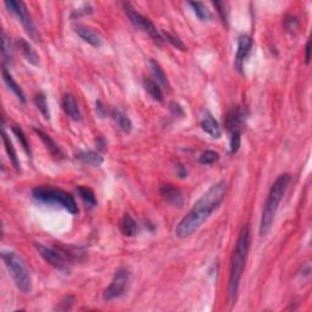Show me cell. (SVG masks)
<instances>
[{"instance_id":"2e32d148","label":"cell","mask_w":312,"mask_h":312,"mask_svg":"<svg viewBox=\"0 0 312 312\" xmlns=\"http://www.w3.org/2000/svg\"><path fill=\"white\" fill-rule=\"evenodd\" d=\"M16 44H17V47L20 48V50H21L22 55H24L25 59L27 60L28 62L32 63V65H34V66L39 65L38 54H37V51L34 50L33 48H32V45L27 42V40L24 39V38H19L17 39Z\"/></svg>"},{"instance_id":"1f68e13d","label":"cell","mask_w":312,"mask_h":312,"mask_svg":"<svg viewBox=\"0 0 312 312\" xmlns=\"http://www.w3.org/2000/svg\"><path fill=\"white\" fill-rule=\"evenodd\" d=\"M73 302H74L73 296H71V295L65 296L61 300V301H60V304H59V306H57V308H59V310H63V311L70 310V308L72 307V305H73Z\"/></svg>"},{"instance_id":"3957f363","label":"cell","mask_w":312,"mask_h":312,"mask_svg":"<svg viewBox=\"0 0 312 312\" xmlns=\"http://www.w3.org/2000/svg\"><path fill=\"white\" fill-rule=\"evenodd\" d=\"M290 181L291 176L289 173H283V175L278 176V178L274 181L272 187H271L267 199L265 201L264 209H262L261 221H260V236L261 237L267 236L272 228L274 216H276L283 196L287 192Z\"/></svg>"},{"instance_id":"7c38bea8","label":"cell","mask_w":312,"mask_h":312,"mask_svg":"<svg viewBox=\"0 0 312 312\" xmlns=\"http://www.w3.org/2000/svg\"><path fill=\"white\" fill-rule=\"evenodd\" d=\"M73 31L76 32L78 36L85 40L86 43H88V44L93 45V47L95 48L102 45V43H103L102 37H100L97 32L91 30V28L86 27V26H82V25H74Z\"/></svg>"},{"instance_id":"e0dca14e","label":"cell","mask_w":312,"mask_h":312,"mask_svg":"<svg viewBox=\"0 0 312 312\" xmlns=\"http://www.w3.org/2000/svg\"><path fill=\"white\" fill-rule=\"evenodd\" d=\"M34 132L39 135V138L42 139L43 143H44V145L47 146L48 151L50 152L54 158H59V159L63 158V152L61 151V149H60V146L57 145L53 139H51L50 135H48L44 131H42V129H38V128H34Z\"/></svg>"},{"instance_id":"8992f818","label":"cell","mask_w":312,"mask_h":312,"mask_svg":"<svg viewBox=\"0 0 312 312\" xmlns=\"http://www.w3.org/2000/svg\"><path fill=\"white\" fill-rule=\"evenodd\" d=\"M131 277L132 274L128 267H126V266L118 267L114 274V277H112L109 287L104 290L103 299L106 300V301H110V300H114L116 299V297L122 296L129 287Z\"/></svg>"},{"instance_id":"603a6c76","label":"cell","mask_w":312,"mask_h":312,"mask_svg":"<svg viewBox=\"0 0 312 312\" xmlns=\"http://www.w3.org/2000/svg\"><path fill=\"white\" fill-rule=\"evenodd\" d=\"M112 117H114L116 125L120 127V129H122L123 132L129 133L132 131V121L129 120V117L127 116L123 111L121 110H114L112 111Z\"/></svg>"},{"instance_id":"d6986e66","label":"cell","mask_w":312,"mask_h":312,"mask_svg":"<svg viewBox=\"0 0 312 312\" xmlns=\"http://www.w3.org/2000/svg\"><path fill=\"white\" fill-rule=\"evenodd\" d=\"M120 228L121 232L126 237H134L135 234L138 233V230H139L138 223L129 213H125V215H123L122 219H121Z\"/></svg>"},{"instance_id":"4fadbf2b","label":"cell","mask_w":312,"mask_h":312,"mask_svg":"<svg viewBox=\"0 0 312 312\" xmlns=\"http://www.w3.org/2000/svg\"><path fill=\"white\" fill-rule=\"evenodd\" d=\"M61 105H62L63 111H65V114L67 115L71 120L81 121L82 115H81L80 108H78V104L76 102V99H74L73 95L72 94L63 95L62 100H61Z\"/></svg>"},{"instance_id":"83f0119b","label":"cell","mask_w":312,"mask_h":312,"mask_svg":"<svg viewBox=\"0 0 312 312\" xmlns=\"http://www.w3.org/2000/svg\"><path fill=\"white\" fill-rule=\"evenodd\" d=\"M189 5L193 8V11H194L195 15L198 16L199 20H201V21H206V20L211 19L210 11L207 10V8L205 7L203 3L190 2Z\"/></svg>"},{"instance_id":"ffe728a7","label":"cell","mask_w":312,"mask_h":312,"mask_svg":"<svg viewBox=\"0 0 312 312\" xmlns=\"http://www.w3.org/2000/svg\"><path fill=\"white\" fill-rule=\"evenodd\" d=\"M76 158L83 164L92 165V166H100L103 164V156L99 152L93 151V150H88V151H80L76 155Z\"/></svg>"},{"instance_id":"52a82bcc","label":"cell","mask_w":312,"mask_h":312,"mask_svg":"<svg viewBox=\"0 0 312 312\" xmlns=\"http://www.w3.org/2000/svg\"><path fill=\"white\" fill-rule=\"evenodd\" d=\"M123 8H125V13L126 15L128 16L129 21H131V24L134 26L135 28L148 33L152 38V40L158 43V44H161V43L164 42L163 36L159 33V31L156 30L154 24L150 21L148 17L143 16L141 14L138 13V11L135 10L131 4H128V3H127V4H123Z\"/></svg>"},{"instance_id":"ac0fdd59","label":"cell","mask_w":312,"mask_h":312,"mask_svg":"<svg viewBox=\"0 0 312 312\" xmlns=\"http://www.w3.org/2000/svg\"><path fill=\"white\" fill-rule=\"evenodd\" d=\"M3 78H4V82H5V85L8 86V88L10 89V91L13 92V93L15 94L17 98H19L20 102L25 104L26 103V97H25L24 91H22L21 87L17 85V82L15 80H14L13 76H11L10 72L7 70V66H4V67H3Z\"/></svg>"},{"instance_id":"5b68a950","label":"cell","mask_w":312,"mask_h":312,"mask_svg":"<svg viewBox=\"0 0 312 312\" xmlns=\"http://www.w3.org/2000/svg\"><path fill=\"white\" fill-rule=\"evenodd\" d=\"M3 261L5 262V266L8 267L9 272L13 276L14 282L16 287L22 291V293H28L32 288V279L30 271L26 267L24 260L20 258L14 251H3L2 253Z\"/></svg>"},{"instance_id":"5bb4252c","label":"cell","mask_w":312,"mask_h":312,"mask_svg":"<svg viewBox=\"0 0 312 312\" xmlns=\"http://www.w3.org/2000/svg\"><path fill=\"white\" fill-rule=\"evenodd\" d=\"M243 121H244V114L239 108L232 109L227 115V129L229 133L234 132H242Z\"/></svg>"},{"instance_id":"cb8c5ba5","label":"cell","mask_w":312,"mask_h":312,"mask_svg":"<svg viewBox=\"0 0 312 312\" xmlns=\"http://www.w3.org/2000/svg\"><path fill=\"white\" fill-rule=\"evenodd\" d=\"M143 85H144V88H145V91L148 92L149 95L152 98V99L156 100V102H161V100H163V91H161L160 86L158 85V82L150 80V78H144Z\"/></svg>"},{"instance_id":"74e56055","label":"cell","mask_w":312,"mask_h":312,"mask_svg":"<svg viewBox=\"0 0 312 312\" xmlns=\"http://www.w3.org/2000/svg\"><path fill=\"white\" fill-rule=\"evenodd\" d=\"M97 145L99 146V149H103L104 146H105V140H104L103 138H98V140H97Z\"/></svg>"},{"instance_id":"9c48e42d","label":"cell","mask_w":312,"mask_h":312,"mask_svg":"<svg viewBox=\"0 0 312 312\" xmlns=\"http://www.w3.org/2000/svg\"><path fill=\"white\" fill-rule=\"evenodd\" d=\"M4 4L8 10L10 11V13H13L14 15L19 19V21L21 22L22 26H24V28L28 33V36H30L33 40L38 42L39 34L36 30V26H34L33 21H32V17L30 14H28L27 8H26L24 3L16 2V0H7Z\"/></svg>"},{"instance_id":"6da1fadb","label":"cell","mask_w":312,"mask_h":312,"mask_svg":"<svg viewBox=\"0 0 312 312\" xmlns=\"http://www.w3.org/2000/svg\"><path fill=\"white\" fill-rule=\"evenodd\" d=\"M227 193L226 182L221 181L218 183L213 184L206 192L201 195V198L194 204V206L190 209L189 212L181 219L180 223L176 227V234L180 238H187L196 232L211 213L213 212L219 204L223 201Z\"/></svg>"},{"instance_id":"44dd1931","label":"cell","mask_w":312,"mask_h":312,"mask_svg":"<svg viewBox=\"0 0 312 312\" xmlns=\"http://www.w3.org/2000/svg\"><path fill=\"white\" fill-rule=\"evenodd\" d=\"M2 135H3V143H4L5 150H7L9 158H10L11 164H13V166L15 167L16 171H19V170H20V161H19V158H17L16 150H15V148H14L13 141L10 140V138H9L8 133L5 132V129H4V128H3Z\"/></svg>"},{"instance_id":"7402d4cb","label":"cell","mask_w":312,"mask_h":312,"mask_svg":"<svg viewBox=\"0 0 312 312\" xmlns=\"http://www.w3.org/2000/svg\"><path fill=\"white\" fill-rule=\"evenodd\" d=\"M149 66H150V70H151L152 76H154V78L156 80V82H158L159 85L165 87L166 89H169L170 88L169 80H167L166 74H165V72L163 68H161V66L152 59L149 60Z\"/></svg>"},{"instance_id":"836d02e7","label":"cell","mask_w":312,"mask_h":312,"mask_svg":"<svg viewBox=\"0 0 312 312\" xmlns=\"http://www.w3.org/2000/svg\"><path fill=\"white\" fill-rule=\"evenodd\" d=\"M170 110H171V111L176 115V116H183L184 115L183 108H182L180 104L176 103V102L170 103Z\"/></svg>"},{"instance_id":"8fae6325","label":"cell","mask_w":312,"mask_h":312,"mask_svg":"<svg viewBox=\"0 0 312 312\" xmlns=\"http://www.w3.org/2000/svg\"><path fill=\"white\" fill-rule=\"evenodd\" d=\"M160 193L165 200L173 205V206L181 207L184 203V196L182 190L180 188L172 186V184H164V186H161Z\"/></svg>"},{"instance_id":"7a4b0ae2","label":"cell","mask_w":312,"mask_h":312,"mask_svg":"<svg viewBox=\"0 0 312 312\" xmlns=\"http://www.w3.org/2000/svg\"><path fill=\"white\" fill-rule=\"evenodd\" d=\"M250 247V230L249 226H244L241 229L238 239H237L236 248H234L232 261H230L229 281H228V296L232 302L236 301L238 295L239 285L244 271L245 261H247L248 253Z\"/></svg>"},{"instance_id":"484cf974","label":"cell","mask_w":312,"mask_h":312,"mask_svg":"<svg viewBox=\"0 0 312 312\" xmlns=\"http://www.w3.org/2000/svg\"><path fill=\"white\" fill-rule=\"evenodd\" d=\"M77 192H78V194H80L81 199H82V200L87 204V206L91 207V209L95 207V205H97V199H95L94 192L91 189V188L81 186L77 188Z\"/></svg>"},{"instance_id":"30bf717a","label":"cell","mask_w":312,"mask_h":312,"mask_svg":"<svg viewBox=\"0 0 312 312\" xmlns=\"http://www.w3.org/2000/svg\"><path fill=\"white\" fill-rule=\"evenodd\" d=\"M251 48H253V39L248 34H242L238 38V47H237L236 54V67L239 71H242L244 61L249 56Z\"/></svg>"},{"instance_id":"e575fe53","label":"cell","mask_w":312,"mask_h":312,"mask_svg":"<svg viewBox=\"0 0 312 312\" xmlns=\"http://www.w3.org/2000/svg\"><path fill=\"white\" fill-rule=\"evenodd\" d=\"M97 112H98V115H99V116H105V114H106V109H105V106L103 105V103L102 102H97Z\"/></svg>"},{"instance_id":"f1b7e54d","label":"cell","mask_w":312,"mask_h":312,"mask_svg":"<svg viewBox=\"0 0 312 312\" xmlns=\"http://www.w3.org/2000/svg\"><path fill=\"white\" fill-rule=\"evenodd\" d=\"M163 38H165L164 40L169 42L170 44L173 45L176 49H180L182 51L187 50V45L182 42V39L178 38L177 36H175V34L170 33V32H163Z\"/></svg>"},{"instance_id":"d6a6232c","label":"cell","mask_w":312,"mask_h":312,"mask_svg":"<svg viewBox=\"0 0 312 312\" xmlns=\"http://www.w3.org/2000/svg\"><path fill=\"white\" fill-rule=\"evenodd\" d=\"M216 8L218 9V14L221 16V19L223 20V22L227 21V10H226V3H221V2H216L213 3Z\"/></svg>"},{"instance_id":"d4e9b609","label":"cell","mask_w":312,"mask_h":312,"mask_svg":"<svg viewBox=\"0 0 312 312\" xmlns=\"http://www.w3.org/2000/svg\"><path fill=\"white\" fill-rule=\"evenodd\" d=\"M2 55L4 60V66L11 65L13 62V48L9 37L4 31H2Z\"/></svg>"},{"instance_id":"d590c367","label":"cell","mask_w":312,"mask_h":312,"mask_svg":"<svg viewBox=\"0 0 312 312\" xmlns=\"http://www.w3.org/2000/svg\"><path fill=\"white\" fill-rule=\"evenodd\" d=\"M311 40H307V43H306V47H305V49H306V54H305V61H306V63H310V50H311Z\"/></svg>"},{"instance_id":"277c9868","label":"cell","mask_w":312,"mask_h":312,"mask_svg":"<svg viewBox=\"0 0 312 312\" xmlns=\"http://www.w3.org/2000/svg\"><path fill=\"white\" fill-rule=\"evenodd\" d=\"M32 195L37 201L43 204L60 205L72 215H77L78 206L74 198L70 193L55 187H36L32 190Z\"/></svg>"},{"instance_id":"8d00e7d4","label":"cell","mask_w":312,"mask_h":312,"mask_svg":"<svg viewBox=\"0 0 312 312\" xmlns=\"http://www.w3.org/2000/svg\"><path fill=\"white\" fill-rule=\"evenodd\" d=\"M178 175H180V177H187V170L182 165L178 166Z\"/></svg>"},{"instance_id":"4316f807","label":"cell","mask_w":312,"mask_h":312,"mask_svg":"<svg viewBox=\"0 0 312 312\" xmlns=\"http://www.w3.org/2000/svg\"><path fill=\"white\" fill-rule=\"evenodd\" d=\"M34 103H36V106L38 108L40 114L44 116L45 120H50V111H49V106L45 94L37 93L36 97H34Z\"/></svg>"},{"instance_id":"f546056e","label":"cell","mask_w":312,"mask_h":312,"mask_svg":"<svg viewBox=\"0 0 312 312\" xmlns=\"http://www.w3.org/2000/svg\"><path fill=\"white\" fill-rule=\"evenodd\" d=\"M13 132H14V134H15L16 137H17V139H19L20 144H21V145H22V148H24L25 151L27 152V154L31 156L30 144H28L27 137H26L25 132L22 131V128H20L19 126H13Z\"/></svg>"},{"instance_id":"9a60e30c","label":"cell","mask_w":312,"mask_h":312,"mask_svg":"<svg viewBox=\"0 0 312 312\" xmlns=\"http://www.w3.org/2000/svg\"><path fill=\"white\" fill-rule=\"evenodd\" d=\"M201 128L212 138L221 137V128H219L217 120L210 112H205L203 120H201Z\"/></svg>"},{"instance_id":"ba28073f","label":"cell","mask_w":312,"mask_h":312,"mask_svg":"<svg viewBox=\"0 0 312 312\" xmlns=\"http://www.w3.org/2000/svg\"><path fill=\"white\" fill-rule=\"evenodd\" d=\"M34 248L39 253V255L42 256L49 265L53 266L54 268H56L57 271H61V272H68L70 267H68V258L65 254V251L62 249H56V248H49L45 247L42 243L36 242L34 243Z\"/></svg>"},{"instance_id":"4dcf8cb0","label":"cell","mask_w":312,"mask_h":312,"mask_svg":"<svg viewBox=\"0 0 312 312\" xmlns=\"http://www.w3.org/2000/svg\"><path fill=\"white\" fill-rule=\"evenodd\" d=\"M218 159H219L218 152L213 151V150H206V151H204L203 154L200 155V158H199V163H200L201 165H212V164L217 163Z\"/></svg>"}]
</instances>
